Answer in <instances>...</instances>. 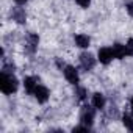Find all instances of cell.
Returning a JSON list of instances; mask_svg holds the SVG:
<instances>
[{"mask_svg":"<svg viewBox=\"0 0 133 133\" xmlns=\"http://www.w3.org/2000/svg\"><path fill=\"white\" fill-rule=\"evenodd\" d=\"M17 88H19V82L13 74H6V72L0 74V89H2L3 94H6V96L14 94L17 91Z\"/></svg>","mask_w":133,"mask_h":133,"instance_id":"1","label":"cell"},{"mask_svg":"<svg viewBox=\"0 0 133 133\" xmlns=\"http://www.w3.org/2000/svg\"><path fill=\"white\" fill-rule=\"evenodd\" d=\"M94 119H96V108L89 105H83L80 111V122L91 127L94 124Z\"/></svg>","mask_w":133,"mask_h":133,"instance_id":"2","label":"cell"},{"mask_svg":"<svg viewBox=\"0 0 133 133\" xmlns=\"http://www.w3.org/2000/svg\"><path fill=\"white\" fill-rule=\"evenodd\" d=\"M63 74H64V78L68 80L71 85H74V86L78 85V82H80V75H78V71L74 68V66L66 64L64 68H63Z\"/></svg>","mask_w":133,"mask_h":133,"instance_id":"3","label":"cell"},{"mask_svg":"<svg viewBox=\"0 0 133 133\" xmlns=\"http://www.w3.org/2000/svg\"><path fill=\"white\" fill-rule=\"evenodd\" d=\"M38 45H39V36L36 33H28L25 38V52L33 55L38 50Z\"/></svg>","mask_w":133,"mask_h":133,"instance_id":"4","label":"cell"},{"mask_svg":"<svg viewBox=\"0 0 133 133\" xmlns=\"http://www.w3.org/2000/svg\"><path fill=\"white\" fill-rule=\"evenodd\" d=\"M80 66L88 72V71H92L94 69V66H96V58H94V55L92 53H89V52H83L82 55H80Z\"/></svg>","mask_w":133,"mask_h":133,"instance_id":"5","label":"cell"},{"mask_svg":"<svg viewBox=\"0 0 133 133\" xmlns=\"http://www.w3.org/2000/svg\"><path fill=\"white\" fill-rule=\"evenodd\" d=\"M10 16H11V19H13L16 24H19V25H22V24H25V22H27V13H25V10H24V8H21V5H17V6L11 8Z\"/></svg>","mask_w":133,"mask_h":133,"instance_id":"6","label":"cell"},{"mask_svg":"<svg viewBox=\"0 0 133 133\" xmlns=\"http://www.w3.org/2000/svg\"><path fill=\"white\" fill-rule=\"evenodd\" d=\"M114 58V53H113V49L111 47H102L99 49L97 52V59L102 63V64H110Z\"/></svg>","mask_w":133,"mask_h":133,"instance_id":"7","label":"cell"},{"mask_svg":"<svg viewBox=\"0 0 133 133\" xmlns=\"http://www.w3.org/2000/svg\"><path fill=\"white\" fill-rule=\"evenodd\" d=\"M33 96H35V99L38 100V103H45V102L49 100V97H50V92H49V89H47L45 86L38 85V88L35 89Z\"/></svg>","mask_w":133,"mask_h":133,"instance_id":"8","label":"cell"},{"mask_svg":"<svg viewBox=\"0 0 133 133\" xmlns=\"http://www.w3.org/2000/svg\"><path fill=\"white\" fill-rule=\"evenodd\" d=\"M24 88H25V92L27 94H31L35 92V89L38 88V78L36 77H25L24 78Z\"/></svg>","mask_w":133,"mask_h":133,"instance_id":"9","label":"cell"},{"mask_svg":"<svg viewBox=\"0 0 133 133\" xmlns=\"http://www.w3.org/2000/svg\"><path fill=\"white\" fill-rule=\"evenodd\" d=\"M91 102H92V107H94L96 110H103V108H105V103H107L105 96H103L102 92H94Z\"/></svg>","mask_w":133,"mask_h":133,"instance_id":"10","label":"cell"},{"mask_svg":"<svg viewBox=\"0 0 133 133\" xmlns=\"http://www.w3.org/2000/svg\"><path fill=\"white\" fill-rule=\"evenodd\" d=\"M74 41H75L77 47H80V49H88V47H89V44H91V39H89V36H86V35H83V33H78V35H75Z\"/></svg>","mask_w":133,"mask_h":133,"instance_id":"11","label":"cell"},{"mask_svg":"<svg viewBox=\"0 0 133 133\" xmlns=\"http://www.w3.org/2000/svg\"><path fill=\"white\" fill-rule=\"evenodd\" d=\"M113 53H114V58H117V59H122V58H125L127 56V49H125V44H119V42H116V44H113Z\"/></svg>","mask_w":133,"mask_h":133,"instance_id":"12","label":"cell"},{"mask_svg":"<svg viewBox=\"0 0 133 133\" xmlns=\"http://www.w3.org/2000/svg\"><path fill=\"white\" fill-rule=\"evenodd\" d=\"M16 71V64L13 61H6L3 58V66H2V72H6V74H14Z\"/></svg>","mask_w":133,"mask_h":133,"instance_id":"13","label":"cell"},{"mask_svg":"<svg viewBox=\"0 0 133 133\" xmlns=\"http://www.w3.org/2000/svg\"><path fill=\"white\" fill-rule=\"evenodd\" d=\"M75 96H77V99L80 100V102H83V100H86V96H88V91H86V88H83V86H75Z\"/></svg>","mask_w":133,"mask_h":133,"instance_id":"14","label":"cell"},{"mask_svg":"<svg viewBox=\"0 0 133 133\" xmlns=\"http://www.w3.org/2000/svg\"><path fill=\"white\" fill-rule=\"evenodd\" d=\"M122 124H124V127H125L127 130L133 131V114H131V116L124 114V116H122Z\"/></svg>","mask_w":133,"mask_h":133,"instance_id":"15","label":"cell"},{"mask_svg":"<svg viewBox=\"0 0 133 133\" xmlns=\"http://www.w3.org/2000/svg\"><path fill=\"white\" fill-rule=\"evenodd\" d=\"M125 49H127V56H133V38H128V41L125 42Z\"/></svg>","mask_w":133,"mask_h":133,"instance_id":"16","label":"cell"},{"mask_svg":"<svg viewBox=\"0 0 133 133\" xmlns=\"http://www.w3.org/2000/svg\"><path fill=\"white\" fill-rule=\"evenodd\" d=\"M89 130H91V127H89V125H85V124L77 125V127L72 128V131H89Z\"/></svg>","mask_w":133,"mask_h":133,"instance_id":"17","label":"cell"},{"mask_svg":"<svg viewBox=\"0 0 133 133\" xmlns=\"http://www.w3.org/2000/svg\"><path fill=\"white\" fill-rule=\"evenodd\" d=\"M75 2H77V5L82 6V8H88V6L91 5V0H75Z\"/></svg>","mask_w":133,"mask_h":133,"instance_id":"18","label":"cell"},{"mask_svg":"<svg viewBox=\"0 0 133 133\" xmlns=\"http://www.w3.org/2000/svg\"><path fill=\"white\" fill-rule=\"evenodd\" d=\"M127 13H128V16H131L133 17V2H130V3H127Z\"/></svg>","mask_w":133,"mask_h":133,"instance_id":"19","label":"cell"},{"mask_svg":"<svg viewBox=\"0 0 133 133\" xmlns=\"http://www.w3.org/2000/svg\"><path fill=\"white\" fill-rule=\"evenodd\" d=\"M14 2H16V5H21L22 6V5H25L28 2V0H14Z\"/></svg>","mask_w":133,"mask_h":133,"instance_id":"20","label":"cell"},{"mask_svg":"<svg viewBox=\"0 0 133 133\" xmlns=\"http://www.w3.org/2000/svg\"><path fill=\"white\" fill-rule=\"evenodd\" d=\"M130 108H131V114H133V97H131V100H130Z\"/></svg>","mask_w":133,"mask_h":133,"instance_id":"21","label":"cell"}]
</instances>
